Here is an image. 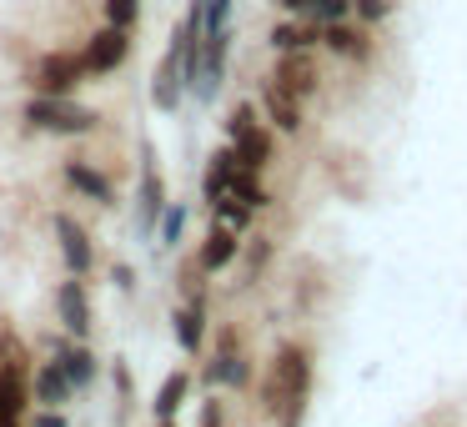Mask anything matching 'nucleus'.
Returning a JSON list of instances; mask_svg holds the SVG:
<instances>
[{"label":"nucleus","mask_w":467,"mask_h":427,"mask_svg":"<svg viewBox=\"0 0 467 427\" xmlns=\"http://www.w3.org/2000/svg\"><path fill=\"white\" fill-rule=\"evenodd\" d=\"M306 397H312V352L302 342H282L272 352V362H266L262 402L276 417V427H302Z\"/></svg>","instance_id":"obj_1"},{"label":"nucleus","mask_w":467,"mask_h":427,"mask_svg":"<svg viewBox=\"0 0 467 427\" xmlns=\"http://www.w3.org/2000/svg\"><path fill=\"white\" fill-rule=\"evenodd\" d=\"M226 146L236 151V166H246V172H266L276 161V131L262 121L256 101L232 106V116H226Z\"/></svg>","instance_id":"obj_2"},{"label":"nucleus","mask_w":467,"mask_h":427,"mask_svg":"<svg viewBox=\"0 0 467 427\" xmlns=\"http://www.w3.org/2000/svg\"><path fill=\"white\" fill-rule=\"evenodd\" d=\"M26 126L41 136H91L101 131V111L81 106L76 96H31L26 101Z\"/></svg>","instance_id":"obj_3"},{"label":"nucleus","mask_w":467,"mask_h":427,"mask_svg":"<svg viewBox=\"0 0 467 427\" xmlns=\"http://www.w3.org/2000/svg\"><path fill=\"white\" fill-rule=\"evenodd\" d=\"M91 81L86 76V61L81 51H41L31 66H26V86H31V96H76L81 86Z\"/></svg>","instance_id":"obj_4"},{"label":"nucleus","mask_w":467,"mask_h":427,"mask_svg":"<svg viewBox=\"0 0 467 427\" xmlns=\"http://www.w3.org/2000/svg\"><path fill=\"white\" fill-rule=\"evenodd\" d=\"M171 202V192H166V172H161V156H156L151 141H141V182H136V232L151 236L156 232V216H161V206Z\"/></svg>","instance_id":"obj_5"},{"label":"nucleus","mask_w":467,"mask_h":427,"mask_svg":"<svg viewBox=\"0 0 467 427\" xmlns=\"http://www.w3.org/2000/svg\"><path fill=\"white\" fill-rule=\"evenodd\" d=\"M51 302H56V322H61L66 337L86 342V337L96 332V307H91V292H86V276H66V282H56Z\"/></svg>","instance_id":"obj_6"},{"label":"nucleus","mask_w":467,"mask_h":427,"mask_svg":"<svg viewBox=\"0 0 467 427\" xmlns=\"http://www.w3.org/2000/svg\"><path fill=\"white\" fill-rule=\"evenodd\" d=\"M202 382L212 387V392H216V387H252V362H246V352H242L236 327H222L212 362L202 367Z\"/></svg>","instance_id":"obj_7"},{"label":"nucleus","mask_w":467,"mask_h":427,"mask_svg":"<svg viewBox=\"0 0 467 427\" xmlns=\"http://www.w3.org/2000/svg\"><path fill=\"white\" fill-rule=\"evenodd\" d=\"M131 36L136 31H121V26H96L91 36H86L81 46V61H86V76H116L126 66V56H131Z\"/></svg>","instance_id":"obj_8"},{"label":"nucleus","mask_w":467,"mask_h":427,"mask_svg":"<svg viewBox=\"0 0 467 427\" xmlns=\"http://www.w3.org/2000/svg\"><path fill=\"white\" fill-rule=\"evenodd\" d=\"M272 81L282 91H292L296 101H312L322 91V66H317V51H276Z\"/></svg>","instance_id":"obj_9"},{"label":"nucleus","mask_w":467,"mask_h":427,"mask_svg":"<svg viewBox=\"0 0 467 427\" xmlns=\"http://www.w3.org/2000/svg\"><path fill=\"white\" fill-rule=\"evenodd\" d=\"M51 226H56V252H61L66 272H71V276H91L96 272V242H91V232H86L71 212H56Z\"/></svg>","instance_id":"obj_10"},{"label":"nucleus","mask_w":467,"mask_h":427,"mask_svg":"<svg viewBox=\"0 0 467 427\" xmlns=\"http://www.w3.org/2000/svg\"><path fill=\"white\" fill-rule=\"evenodd\" d=\"M256 106H262V121L282 136H296L306 126V111H302L306 101H296L292 91H282L272 76H262V86H256Z\"/></svg>","instance_id":"obj_11"},{"label":"nucleus","mask_w":467,"mask_h":427,"mask_svg":"<svg viewBox=\"0 0 467 427\" xmlns=\"http://www.w3.org/2000/svg\"><path fill=\"white\" fill-rule=\"evenodd\" d=\"M226 56H232V26L202 36V76H196V101H216V91L226 86Z\"/></svg>","instance_id":"obj_12"},{"label":"nucleus","mask_w":467,"mask_h":427,"mask_svg":"<svg viewBox=\"0 0 467 427\" xmlns=\"http://www.w3.org/2000/svg\"><path fill=\"white\" fill-rule=\"evenodd\" d=\"M186 101V81H182V56H176V46H166L161 61H156L151 71V106L161 116H176Z\"/></svg>","instance_id":"obj_13"},{"label":"nucleus","mask_w":467,"mask_h":427,"mask_svg":"<svg viewBox=\"0 0 467 427\" xmlns=\"http://www.w3.org/2000/svg\"><path fill=\"white\" fill-rule=\"evenodd\" d=\"M322 46L332 56H342V61H357V66H367L372 61V26H362V21H332V26H322Z\"/></svg>","instance_id":"obj_14"},{"label":"nucleus","mask_w":467,"mask_h":427,"mask_svg":"<svg viewBox=\"0 0 467 427\" xmlns=\"http://www.w3.org/2000/svg\"><path fill=\"white\" fill-rule=\"evenodd\" d=\"M51 357L66 367V377H71V387L81 392V387L96 382V372H101V362H96V352L86 342H76V337L66 332H51Z\"/></svg>","instance_id":"obj_15"},{"label":"nucleus","mask_w":467,"mask_h":427,"mask_svg":"<svg viewBox=\"0 0 467 427\" xmlns=\"http://www.w3.org/2000/svg\"><path fill=\"white\" fill-rule=\"evenodd\" d=\"M236 256H242V232H232V226H222V222L206 226L202 246H196V266H202L206 276H216V272H226Z\"/></svg>","instance_id":"obj_16"},{"label":"nucleus","mask_w":467,"mask_h":427,"mask_svg":"<svg viewBox=\"0 0 467 427\" xmlns=\"http://www.w3.org/2000/svg\"><path fill=\"white\" fill-rule=\"evenodd\" d=\"M171 337H176V347H182L186 357L202 352V347H206V297H186V302H176Z\"/></svg>","instance_id":"obj_17"},{"label":"nucleus","mask_w":467,"mask_h":427,"mask_svg":"<svg viewBox=\"0 0 467 427\" xmlns=\"http://www.w3.org/2000/svg\"><path fill=\"white\" fill-rule=\"evenodd\" d=\"M61 176H66V186H71V192H81L86 202H96V206H116V202H121V196H116V186H111V176L96 172V166L81 161V156H71V161L61 166Z\"/></svg>","instance_id":"obj_18"},{"label":"nucleus","mask_w":467,"mask_h":427,"mask_svg":"<svg viewBox=\"0 0 467 427\" xmlns=\"http://www.w3.org/2000/svg\"><path fill=\"white\" fill-rule=\"evenodd\" d=\"M76 397V387H71V377H66V367L56 362H36V372H31V402L36 407H66Z\"/></svg>","instance_id":"obj_19"},{"label":"nucleus","mask_w":467,"mask_h":427,"mask_svg":"<svg viewBox=\"0 0 467 427\" xmlns=\"http://www.w3.org/2000/svg\"><path fill=\"white\" fill-rule=\"evenodd\" d=\"M266 46L272 51H317L322 46V26L306 21V16H286V21H276L266 31Z\"/></svg>","instance_id":"obj_20"},{"label":"nucleus","mask_w":467,"mask_h":427,"mask_svg":"<svg viewBox=\"0 0 467 427\" xmlns=\"http://www.w3.org/2000/svg\"><path fill=\"white\" fill-rule=\"evenodd\" d=\"M186 392H192V372H186V367L166 372V377H161V387H156V397H151L156 422H176V412L186 407Z\"/></svg>","instance_id":"obj_21"},{"label":"nucleus","mask_w":467,"mask_h":427,"mask_svg":"<svg viewBox=\"0 0 467 427\" xmlns=\"http://www.w3.org/2000/svg\"><path fill=\"white\" fill-rule=\"evenodd\" d=\"M232 172H236V151H232V146H216V151L206 156V172H202V202L206 206H212L216 196H226Z\"/></svg>","instance_id":"obj_22"},{"label":"nucleus","mask_w":467,"mask_h":427,"mask_svg":"<svg viewBox=\"0 0 467 427\" xmlns=\"http://www.w3.org/2000/svg\"><path fill=\"white\" fill-rule=\"evenodd\" d=\"M0 412L26 422V412H31V382H26V372L0 367Z\"/></svg>","instance_id":"obj_23"},{"label":"nucleus","mask_w":467,"mask_h":427,"mask_svg":"<svg viewBox=\"0 0 467 427\" xmlns=\"http://www.w3.org/2000/svg\"><path fill=\"white\" fill-rule=\"evenodd\" d=\"M226 196H236V202L252 206V212H266V206H272V192L262 186V172H246V166H236V172H232Z\"/></svg>","instance_id":"obj_24"},{"label":"nucleus","mask_w":467,"mask_h":427,"mask_svg":"<svg viewBox=\"0 0 467 427\" xmlns=\"http://www.w3.org/2000/svg\"><path fill=\"white\" fill-rule=\"evenodd\" d=\"M151 236H156V246H166V252H171V246L186 236V202H166L161 216H156V232Z\"/></svg>","instance_id":"obj_25"},{"label":"nucleus","mask_w":467,"mask_h":427,"mask_svg":"<svg viewBox=\"0 0 467 427\" xmlns=\"http://www.w3.org/2000/svg\"><path fill=\"white\" fill-rule=\"evenodd\" d=\"M0 367L31 372V347L21 342V332H11V322H0Z\"/></svg>","instance_id":"obj_26"},{"label":"nucleus","mask_w":467,"mask_h":427,"mask_svg":"<svg viewBox=\"0 0 467 427\" xmlns=\"http://www.w3.org/2000/svg\"><path fill=\"white\" fill-rule=\"evenodd\" d=\"M206 212H212V222L232 226V232H246V226L256 222V212H252V206H242L236 196H216V202L206 206Z\"/></svg>","instance_id":"obj_27"},{"label":"nucleus","mask_w":467,"mask_h":427,"mask_svg":"<svg viewBox=\"0 0 467 427\" xmlns=\"http://www.w3.org/2000/svg\"><path fill=\"white\" fill-rule=\"evenodd\" d=\"M101 11H106V26H121V31H136V26H141L146 0H101Z\"/></svg>","instance_id":"obj_28"},{"label":"nucleus","mask_w":467,"mask_h":427,"mask_svg":"<svg viewBox=\"0 0 467 427\" xmlns=\"http://www.w3.org/2000/svg\"><path fill=\"white\" fill-rule=\"evenodd\" d=\"M242 252H246V282H256L272 262V236H252V242H242Z\"/></svg>","instance_id":"obj_29"},{"label":"nucleus","mask_w":467,"mask_h":427,"mask_svg":"<svg viewBox=\"0 0 467 427\" xmlns=\"http://www.w3.org/2000/svg\"><path fill=\"white\" fill-rule=\"evenodd\" d=\"M306 21H317V26L352 21V0H312V11H306Z\"/></svg>","instance_id":"obj_30"},{"label":"nucleus","mask_w":467,"mask_h":427,"mask_svg":"<svg viewBox=\"0 0 467 427\" xmlns=\"http://www.w3.org/2000/svg\"><path fill=\"white\" fill-rule=\"evenodd\" d=\"M392 11H397V0H352V16L362 26H382Z\"/></svg>","instance_id":"obj_31"},{"label":"nucleus","mask_w":467,"mask_h":427,"mask_svg":"<svg viewBox=\"0 0 467 427\" xmlns=\"http://www.w3.org/2000/svg\"><path fill=\"white\" fill-rule=\"evenodd\" d=\"M232 5H236V0H202L206 31H222V26H232Z\"/></svg>","instance_id":"obj_32"},{"label":"nucleus","mask_w":467,"mask_h":427,"mask_svg":"<svg viewBox=\"0 0 467 427\" xmlns=\"http://www.w3.org/2000/svg\"><path fill=\"white\" fill-rule=\"evenodd\" d=\"M226 417H222V402H216V397H206L202 402V417H196V427H222Z\"/></svg>","instance_id":"obj_33"},{"label":"nucleus","mask_w":467,"mask_h":427,"mask_svg":"<svg viewBox=\"0 0 467 427\" xmlns=\"http://www.w3.org/2000/svg\"><path fill=\"white\" fill-rule=\"evenodd\" d=\"M116 392H121V407H131V372H126V362H116Z\"/></svg>","instance_id":"obj_34"},{"label":"nucleus","mask_w":467,"mask_h":427,"mask_svg":"<svg viewBox=\"0 0 467 427\" xmlns=\"http://www.w3.org/2000/svg\"><path fill=\"white\" fill-rule=\"evenodd\" d=\"M31 427H66V412L61 407H41V417H36Z\"/></svg>","instance_id":"obj_35"},{"label":"nucleus","mask_w":467,"mask_h":427,"mask_svg":"<svg viewBox=\"0 0 467 427\" xmlns=\"http://www.w3.org/2000/svg\"><path fill=\"white\" fill-rule=\"evenodd\" d=\"M111 282H116V286H121V292H131V286H136V276H131V266H126V262H116V266H111Z\"/></svg>","instance_id":"obj_36"},{"label":"nucleus","mask_w":467,"mask_h":427,"mask_svg":"<svg viewBox=\"0 0 467 427\" xmlns=\"http://www.w3.org/2000/svg\"><path fill=\"white\" fill-rule=\"evenodd\" d=\"M276 5H282L286 16H306V11H312V0H276Z\"/></svg>","instance_id":"obj_37"},{"label":"nucleus","mask_w":467,"mask_h":427,"mask_svg":"<svg viewBox=\"0 0 467 427\" xmlns=\"http://www.w3.org/2000/svg\"><path fill=\"white\" fill-rule=\"evenodd\" d=\"M0 427H21V422H16V417H5V412H0Z\"/></svg>","instance_id":"obj_38"},{"label":"nucleus","mask_w":467,"mask_h":427,"mask_svg":"<svg viewBox=\"0 0 467 427\" xmlns=\"http://www.w3.org/2000/svg\"><path fill=\"white\" fill-rule=\"evenodd\" d=\"M156 427H176V422H156Z\"/></svg>","instance_id":"obj_39"},{"label":"nucleus","mask_w":467,"mask_h":427,"mask_svg":"<svg viewBox=\"0 0 467 427\" xmlns=\"http://www.w3.org/2000/svg\"><path fill=\"white\" fill-rule=\"evenodd\" d=\"M272 5H276V0H272Z\"/></svg>","instance_id":"obj_40"}]
</instances>
